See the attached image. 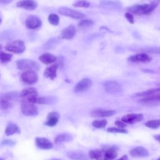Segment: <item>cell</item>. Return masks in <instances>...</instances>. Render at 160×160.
Returning a JSON list of instances; mask_svg holds the SVG:
<instances>
[{
  "label": "cell",
  "mask_w": 160,
  "mask_h": 160,
  "mask_svg": "<svg viewBox=\"0 0 160 160\" xmlns=\"http://www.w3.org/2000/svg\"><path fill=\"white\" fill-rule=\"evenodd\" d=\"M159 92H160V88H151V89L146 90L145 91L138 92L136 94H134V96L136 97V98H142V97H144V96H149V95H151V94H156V93H159Z\"/></svg>",
  "instance_id": "f1b7e54d"
},
{
  "label": "cell",
  "mask_w": 160,
  "mask_h": 160,
  "mask_svg": "<svg viewBox=\"0 0 160 160\" xmlns=\"http://www.w3.org/2000/svg\"><path fill=\"white\" fill-rule=\"evenodd\" d=\"M12 55L4 52H0V62L2 63H7L11 61Z\"/></svg>",
  "instance_id": "4dcf8cb0"
},
{
  "label": "cell",
  "mask_w": 160,
  "mask_h": 160,
  "mask_svg": "<svg viewBox=\"0 0 160 160\" xmlns=\"http://www.w3.org/2000/svg\"><path fill=\"white\" fill-rule=\"evenodd\" d=\"M27 101L32 103H38V104H53L58 101V98L56 97H53V96H46V97L37 96Z\"/></svg>",
  "instance_id": "9c48e42d"
},
{
  "label": "cell",
  "mask_w": 160,
  "mask_h": 160,
  "mask_svg": "<svg viewBox=\"0 0 160 160\" xmlns=\"http://www.w3.org/2000/svg\"><path fill=\"white\" fill-rule=\"evenodd\" d=\"M158 1H160V0H158Z\"/></svg>",
  "instance_id": "f5cc1de1"
},
{
  "label": "cell",
  "mask_w": 160,
  "mask_h": 160,
  "mask_svg": "<svg viewBox=\"0 0 160 160\" xmlns=\"http://www.w3.org/2000/svg\"><path fill=\"white\" fill-rule=\"evenodd\" d=\"M59 118H60V115L58 112H54V111L51 112L48 114L47 116L48 121L44 122V124L50 127L54 126L58 123Z\"/></svg>",
  "instance_id": "ffe728a7"
},
{
  "label": "cell",
  "mask_w": 160,
  "mask_h": 160,
  "mask_svg": "<svg viewBox=\"0 0 160 160\" xmlns=\"http://www.w3.org/2000/svg\"><path fill=\"white\" fill-rule=\"evenodd\" d=\"M1 19H0V24H1Z\"/></svg>",
  "instance_id": "f907efd6"
},
{
  "label": "cell",
  "mask_w": 160,
  "mask_h": 160,
  "mask_svg": "<svg viewBox=\"0 0 160 160\" xmlns=\"http://www.w3.org/2000/svg\"><path fill=\"white\" fill-rule=\"evenodd\" d=\"M39 60L45 64H50L57 60L56 56L49 52H45L39 57Z\"/></svg>",
  "instance_id": "603a6c76"
},
{
  "label": "cell",
  "mask_w": 160,
  "mask_h": 160,
  "mask_svg": "<svg viewBox=\"0 0 160 160\" xmlns=\"http://www.w3.org/2000/svg\"><path fill=\"white\" fill-rule=\"evenodd\" d=\"M19 128L18 126V125L12 122L8 123L5 129V134L8 136H11L15 133H19Z\"/></svg>",
  "instance_id": "83f0119b"
},
{
  "label": "cell",
  "mask_w": 160,
  "mask_h": 160,
  "mask_svg": "<svg viewBox=\"0 0 160 160\" xmlns=\"http://www.w3.org/2000/svg\"><path fill=\"white\" fill-rule=\"evenodd\" d=\"M36 144L39 148L42 149H50L53 148L52 143L45 138H36Z\"/></svg>",
  "instance_id": "2e32d148"
},
{
  "label": "cell",
  "mask_w": 160,
  "mask_h": 160,
  "mask_svg": "<svg viewBox=\"0 0 160 160\" xmlns=\"http://www.w3.org/2000/svg\"><path fill=\"white\" fill-rule=\"evenodd\" d=\"M104 87L105 91L109 94H118L121 89V85L116 81H106L104 83Z\"/></svg>",
  "instance_id": "8992f818"
},
{
  "label": "cell",
  "mask_w": 160,
  "mask_h": 160,
  "mask_svg": "<svg viewBox=\"0 0 160 160\" xmlns=\"http://www.w3.org/2000/svg\"><path fill=\"white\" fill-rule=\"evenodd\" d=\"M151 59V58L145 52L132 55L128 58V60L132 62H149Z\"/></svg>",
  "instance_id": "4fadbf2b"
},
{
  "label": "cell",
  "mask_w": 160,
  "mask_h": 160,
  "mask_svg": "<svg viewBox=\"0 0 160 160\" xmlns=\"http://www.w3.org/2000/svg\"><path fill=\"white\" fill-rule=\"evenodd\" d=\"M2 48V45L0 44V49Z\"/></svg>",
  "instance_id": "7dc6e473"
},
{
  "label": "cell",
  "mask_w": 160,
  "mask_h": 160,
  "mask_svg": "<svg viewBox=\"0 0 160 160\" xmlns=\"http://www.w3.org/2000/svg\"><path fill=\"white\" fill-rule=\"evenodd\" d=\"M113 110H105L103 109H97L91 112V116L94 118H104L111 116L115 114Z\"/></svg>",
  "instance_id": "e0dca14e"
},
{
  "label": "cell",
  "mask_w": 160,
  "mask_h": 160,
  "mask_svg": "<svg viewBox=\"0 0 160 160\" xmlns=\"http://www.w3.org/2000/svg\"><path fill=\"white\" fill-rule=\"evenodd\" d=\"M13 0H0V4H7L11 3Z\"/></svg>",
  "instance_id": "7bdbcfd3"
},
{
  "label": "cell",
  "mask_w": 160,
  "mask_h": 160,
  "mask_svg": "<svg viewBox=\"0 0 160 160\" xmlns=\"http://www.w3.org/2000/svg\"><path fill=\"white\" fill-rule=\"evenodd\" d=\"M58 68V64H54L49 67L46 68L44 72V77L47 78H49L52 80H53L55 78H56V71Z\"/></svg>",
  "instance_id": "7402d4cb"
},
{
  "label": "cell",
  "mask_w": 160,
  "mask_h": 160,
  "mask_svg": "<svg viewBox=\"0 0 160 160\" xmlns=\"http://www.w3.org/2000/svg\"><path fill=\"white\" fill-rule=\"evenodd\" d=\"M92 84L91 80L89 78H84L76 85L74 88L75 92H82L89 89Z\"/></svg>",
  "instance_id": "5bb4252c"
},
{
  "label": "cell",
  "mask_w": 160,
  "mask_h": 160,
  "mask_svg": "<svg viewBox=\"0 0 160 160\" xmlns=\"http://www.w3.org/2000/svg\"><path fill=\"white\" fill-rule=\"evenodd\" d=\"M115 124L119 128H124L126 126V124L123 121H116L115 122Z\"/></svg>",
  "instance_id": "b9f144b4"
},
{
  "label": "cell",
  "mask_w": 160,
  "mask_h": 160,
  "mask_svg": "<svg viewBox=\"0 0 160 160\" xmlns=\"http://www.w3.org/2000/svg\"><path fill=\"white\" fill-rule=\"evenodd\" d=\"M58 12L63 16H68L75 19H82L86 17V15L79 11L72 9L67 7H60L58 9Z\"/></svg>",
  "instance_id": "5b68a950"
},
{
  "label": "cell",
  "mask_w": 160,
  "mask_h": 160,
  "mask_svg": "<svg viewBox=\"0 0 160 160\" xmlns=\"http://www.w3.org/2000/svg\"><path fill=\"white\" fill-rule=\"evenodd\" d=\"M158 2L154 1L150 4H136L128 8V11L137 15H149L158 6Z\"/></svg>",
  "instance_id": "6da1fadb"
},
{
  "label": "cell",
  "mask_w": 160,
  "mask_h": 160,
  "mask_svg": "<svg viewBox=\"0 0 160 160\" xmlns=\"http://www.w3.org/2000/svg\"><path fill=\"white\" fill-rule=\"evenodd\" d=\"M16 64L18 68L21 71H37L39 69V66L37 62L30 59H19L16 61Z\"/></svg>",
  "instance_id": "3957f363"
},
{
  "label": "cell",
  "mask_w": 160,
  "mask_h": 160,
  "mask_svg": "<svg viewBox=\"0 0 160 160\" xmlns=\"http://www.w3.org/2000/svg\"><path fill=\"white\" fill-rule=\"evenodd\" d=\"M38 2L34 0H20L16 4V6L28 11H33L38 7Z\"/></svg>",
  "instance_id": "8fae6325"
},
{
  "label": "cell",
  "mask_w": 160,
  "mask_h": 160,
  "mask_svg": "<svg viewBox=\"0 0 160 160\" xmlns=\"http://www.w3.org/2000/svg\"><path fill=\"white\" fill-rule=\"evenodd\" d=\"M145 126L151 129H157L160 126V120L153 119L148 121L145 123Z\"/></svg>",
  "instance_id": "f546056e"
},
{
  "label": "cell",
  "mask_w": 160,
  "mask_h": 160,
  "mask_svg": "<svg viewBox=\"0 0 160 160\" xmlns=\"http://www.w3.org/2000/svg\"><path fill=\"white\" fill-rule=\"evenodd\" d=\"M129 154L131 156L134 158L147 157L149 154L148 150L142 146H138L132 149L129 151Z\"/></svg>",
  "instance_id": "9a60e30c"
},
{
  "label": "cell",
  "mask_w": 160,
  "mask_h": 160,
  "mask_svg": "<svg viewBox=\"0 0 160 160\" xmlns=\"http://www.w3.org/2000/svg\"><path fill=\"white\" fill-rule=\"evenodd\" d=\"M94 24V21L90 19H82L78 24V26L81 28H86L92 26Z\"/></svg>",
  "instance_id": "8d00e7d4"
},
{
  "label": "cell",
  "mask_w": 160,
  "mask_h": 160,
  "mask_svg": "<svg viewBox=\"0 0 160 160\" xmlns=\"http://www.w3.org/2000/svg\"><path fill=\"white\" fill-rule=\"evenodd\" d=\"M72 136L69 133H63L57 136L54 139L56 144H60L64 142H70L72 140Z\"/></svg>",
  "instance_id": "484cf974"
},
{
  "label": "cell",
  "mask_w": 160,
  "mask_h": 160,
  "mask_svg": "<svg viewBox=\"0 0 160 160\" xmlns=\"http://www.w3.org/2000/svg\"><path fill=\"white\" fill-rule=\"evenodd\" d=\"M154 137L155 139H156L157 141H158L160 142V134H156Z\"/></svg>",
  "instance_id": "f6af8a7d"
},
{
  "label": "cell",
  "mask_w": 160,
  "mask_h": 160,
  "mask_svg": "<svg viewBox=\"0 0 160 160\" xmlns=\"http://www.w3.org/2000/svg\"><path fill=\"white\" fill-rule=\"evenodd\" d=\"M0 78H1V75H0Z\"/></svg>",
  "instance_id": "816d5d0a"
},
{
  "label": "cell",
  "mask_w": 160,
  "mask_h": 160,
  "mask_svg": "<svg viewBox=\"0 0 160 160\" xmlns=\"http://www.w3.org/2000/svg\"><path fill=\"white\" fill-rule=\"evenodd\" d=\"M157 160H160V157H159V158H158V159H157Z\"/></svg>",
  "instance_id": "681fc988"
},
{
  "label": "cell",
  "mask_w": 160,
  "mask_h": 160,
  "mask_svg": "<svg viewBox=\"0 0 160 160\" xmlns=\"http://www.w3.org/2000/svg\"><path fill=\"white\" fill-rule=\"evenodd\" d=\"M118 148L116 146H111L104 149V157L106 160H112L117 157Z\"/></svg>",
  "instance_id": "cb8c5ba5"
},
{
  "label": "cell",
  "mask_w": 160,
  "mask_h": 160,
  "mask_svg": "<svg viewBox=\"0 0 160 160\" xmlns=\"http://www.w3.org/2000/svg\"><path fill=\"white\" fill-rule=\"evenodd\" d=\"M76 33V29L75 26L73 25H69L62 30L61 32V36L64 39L70 40L75 36Z\"/></svg>",
  "instance_id": "7c38bea8"
},
{
  "label": "cell",
  "mask_w": 160,
  "mask_h": 160,
  "mask_svg": "<svg viewBox=\"0 0 160 160\" xmlns=\"http://www.w3.org/2000/svg\"><path fill=\"white\" fill-rule=\"evenodd\" d=\"M21 98L20 92L18 91H11L7 92L6 94H4L1 96V99H4L8 101H19Z\"/></svg>",
  "instance_id": "4316f807"
},
{
  "label": "cell",
  "mask_w": 160,
  "mask_h": 160,
  "mask_svg": "<svg viewBox=\"0 0 160 160\" xmlns=\"http://www.w3.org/2000/svg\"><path fill=\"white\" fill-rule=\"evenodd\" d=\"M107 124V121L105 119H97L92 122V125L96 128H103Z\"/></svg>",
  "instance_id": "d6a6232c"
},
{
  "label": "cell",
  "mask_w": 160,
  "mask_h": 160,
  "mask_svg": "<svg viewBox=\"0 0 160 160\" xmlns=\"http://www.w3.org/2000/svg\"><path fill=\"white\" fill-rule=\"evenodd\" d=\"M0 160H4V159H3V158H0Z\"/></svg>",
  "instance_id": "c3c4849f"
},
{
  "label": "cell",
  "mask_w": 160,
  "mask_h": 160,
  "mask_svg": "<svg viewBox=\"0 0 160 160\" xmlns=\"http://www.w3.org/2000/svg\"><path fill=\"white\" fill-rule=\"evenodd\" d=\"M12 106V104L8 100L4 99H0V108L3 110H6L11 108Z\"/></svg>",
  "instance_id": "836d02e7"
},
{
  "label": "cell",
  "mask_w": 160,
  "mask_h": 160,
  "mask_svg": "<svg viewBox=\"0 0 160 160\" xmlns=\"http://www.w3.org/2000/svg\"><path fill=\"white\" fill-rule=\"evenodd\" d=\"M89 158L94 160H106L104 157V149L91 150L89 152Z\"/></svg>",
  "instance_id": "d4e9b609"
},
{
  "label": "cell",
  "mask_w": 160,
  "mask_h": 160,
  "mask_svg": "<svg viewBox=\"0 0 160 160\" xmlns=\"http://www.w3.org/2000/svg\"><path fill=\"white\" fill-rule=\"evenodd\" d=\"M50 160H61V159H57V158H54V159H50Z\"/></svg>",
  "instance_id": "bcb514c9"
},
{
  "label": "cell",
  "mask_w": 160,
  "mask_h": 160,
  "mask_svg": "<svg viewBox=\"0 0 160 160\" xmlns=\"http://www.w3.org/2000/svg\"><path fill=\"white\" fill-rule=\"evenodd\" d=\"M107 131L109 132H112V133H122V134H127L128 131L124 128H114V127H111L107 129Z\"/></svg>",
  "instance_id": "74e56055"
},
{
  "label": "cell",
  "mask_w": 160,
  "mask_h": 160,
  "mask_svg": "<svg viewBox=\"0 0 160 160\" xmlns=\"http://www.w3.org/2000/svg\"><path fill=\"white\" fill-rule=\"evenodd\" d=\"M67 156L73 160H88L87 155L81 151H71L67 152Z\"/></svg>",
  "instance_id": "44dd1931"
},
{
  "label": "cell",
  "mask_w": 160,
  "mask_h": 160,
  "mask_svg": "<svg viewBox=\"0 0 160 160\" xmlns=\"http://www.w3.org/2000/svg\"><path fill=\"white\" fill-rule=\"evenodd\" d=\"M72 6L76 8H89L90 6V3L85 0H80L75 2Z\"/></svg>",
  "instance_id": "d590c367"
},
{
  "label": "cell",
  "mask_w": 160,
  "mask_h": 160,
  "mask_svg": "<svg viewBox=\"0 0 160 160\" xmlns=\"http://www.w3.org/2000/svg\"><path fill=\"white\" fill-rule=\"evenodd\" d=\"M48 21L51 24L58 26L59 22V17L56 14H50L48 16Z\"/></svg>",
  "instance_id": "1f68e13d"
},
{
  "label": "cell",
  "mask_w": 160,
  "mask_h": 160,
  "mask_svg": "<svg viewBox=\"0 0 160 160\" xmlns=\"http://www.w3.org/2000/svg\"><path fill=\"white\" fill-rule=\"evenodd\" d=\"M124 16H125V18H126V19L128 20V21L129 22H130L131 24H134V16L132 14V13H131L129 12H127L125 13Z\"/></svg>",
  "instance_id": "ab89813d"
},
{
  "label": "cell",
  "mask_w": 160,
  "mask_h": 160,
  "mask_svg": "<svg viewBox=\"0 0 160 160\" xmlns=\"http://www.w3.org/2000/svg\"><path fill=\"white\" fill-rule=\"evenodd\" d=\"M143 119V114H136V113H131L128 114L123 116L121 118L122 121L125 123L133 124L138 122L142 121Z\"/></svg>",
  "instance_id": "30bf717a"
},
{
  "label": "cell",
  "mask_w": 160,
  "mask_h": 160,
  "mask_svg": "<svg viewBox=\"0 0 160 160\" xmlns=\"http://www.w3.org/2000/svg\"><path fill=\"white\" fill-rule=\"evenodd\" d=\"M22 113L27 116H34L38 114V111L36 106L26 99H22L21 105Z\"/></svg>",
  "instance_id": "7a4b0ae2"
},
{
  "label": "cell",
  "mask_w": 160,
  "mask_h": 160,
  "mask_svg": "<svg viewBox=\"0 0 160 160\" xmlns=\"http://www.w3.org/2000/svg\"><path fill=\"white\" fill-rule=\"evenodd\" d=\"M5 49L6 50L13 53L21 54L25 51L26 46L23 41L15 40L8 43L5 46Z\"/></svg>",
  "instance_id": "277c9868"
},
{
  "label": "cell",
  "mask_w": 160,
  "mask_h": 160,
  "mask_svg": "<svg viewBox=\"0 0 160 160\" xmlns=\"http://www.w3.org/2000/svg\"><path fill=\"white\" fill-rule=\"evenodd\" d=\"M117 160H128V157L127 155H124L121 158H120L119 159H118Z\"/></svg>",
  "instance_id": "ee69618b"
},
{
  "label": "cell",
  "mask_w": 160,
  "mask_h": 160,
  "mask_svg": "<svg viewBox=\"0 0 160 160\" xmlns=\"http://www.w3.org/2000/svg\"><path fill=\"white\" fill-rule=\"evenodd\" d=\"M21 77V79L28 84H34L38 80V76L37 73L32 70L26 71L22 73Z\"/></svg>",
  "instance_id": "ba28073f"
},
{
  "label": "cell",
  "mask_w": 160,
  "mask_h": 160,
  "mask_svg": "<svg viewBox=\"0 0 160 160\" xmlns=\"http://www.w3.org/2000/svg\"><path fill=\"white\" fill-rule=\"evenodd\" d=\"M141 51L144 52L152 53V54H160V48L158 47H151L145 48L144 49H141Z\"/></svg>",
  "instance_id": "f35d334b"
},
{
  "label": "cell",
  "mask_w": 160,
  "mask_h": 160,
  "mask_svg": "<svg viewBox=\"0 0 160 160\" xmlns=\"http://www.w3.org/2000/svg\"><path fill=\"white\" fill-rule=\"evenodd\" d=\"M139 102L144 104L160 102V92L140 98Z\"/></svg>",
  "instance_id": "ac0fdd59"
},
{
  "label": "cell",
  "mask_w": 160,
  "mask_h": 160,
  "mask_svg": "<svg viewBox=\"0 0 160 160\" xmlns=\"http://www.w3.org/2000/svg\"><path fill=\"white\" fill-rule=\"evenodd\" d=\"M42 24L41 19L36 15H29L25 21L26 27L31 29H36Z\"/></svg>",
  "instance_id": "52a82bcc"
},
{
  "label": "cell",
  "mask_w": 160,
  "mask_h": 160,
  "mask_svg": "<svg viewBox=\"0 0 160 160\" xmlns=\"http://www.w3.org/2000/svg\"><path fill=\"white\" fill-rule=\"evenodd\" d=\"M101 3L103 5L113 6L115 7L121 6V2L118 0H102Z\"/></svg>",
  "instance_id": "e575fe53"
},
{
  "label": "cell",
  "mask_w": 160,
  "mask_h": 160,
  "mask_svg": "<svg viewBox=\"0 0 160 160\" xmlns=\"http://www.w3.org/2000/svg\"><path fill=\"white\" fill-rule=\"evenodd\" d=\"M15 144L16 142L10 139H5L1 142L2 145L8 146H13L14 145H15Z\"/></svg>",
  "instance_id": "60d3db41"
},
{
  "label": "cell",
  "mask_w": 160,
  "mask_h": 160,
  "mask_svg": "<svg viewBox=\"0 0 160 160\" xmlns=\"http://www.w3.org/2000/svg\"><path fill=\"white\" fill-rule=\"evenodd\" d=\"M21 98H23L24 99L29 100L33 98L38 96V91L34 88H29L23 89L20 92Z\"/></svg>",
  "instance_id": "d6986e66"
}]
</instances>
